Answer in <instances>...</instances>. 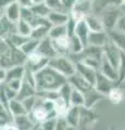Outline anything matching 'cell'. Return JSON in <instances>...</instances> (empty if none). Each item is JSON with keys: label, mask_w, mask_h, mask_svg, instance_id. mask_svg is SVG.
I'll return each instance as SVG.
<instances>
[{"label": "cell", "mask_w": 125, "mask_h": 130, "mask_svg": "<svg viewBox=\"0 0 125 130\" xmlns=\"http://www.w3.org/2000/svg\"><path fill=\"white\" fill-rule=\"evenodd\" d=\"M35 78L37 91H59L60 88L67 83L66 77L61 75L49 65L36 73Z\"/></svg>", "instance_id": "obj_1"}, {"label": "cell", "mask_w": 125, "mask_h": 130, "mask_svg": "<svg viewBox=\"0 0 125 130\" xmlns=\"http://www.w3.org/2000/svg\"><path fill=\"white\" fill-rule=\"evenodd\" d=\"M49 66L59 72L64 77H66L67 79L76 74L75 63L70 59L68 55H58L57 58L49 61Z\"/></svg>", "instance_id": "obj_2"}, {"label": "cell", "mask_w": 125, "mask_h": 130, "mask_svg": "<svg viewBox=\"0 0 125 130\" xmlns=\"http://www.w3.org/2000/svg\"><path fill=\"white\" fill-rule=\"evenodd\" d=\"M49 61L47 58L43 56L41 54H39L37 51L32 53L30 55H27L26 62H25V67L27 71H30L32 73H36L40 72L41 70H44L46 66L49 65Z\"/></svg>", "instance_id": "obj_3"}, {"label": "cell", "mask_w": 125, "mask_h": 130, "mask_svg": "<svg viewBox=\"0 0 125 130\" xmlns=\"http://www.w3.org/2000/svg\"><path fill=\"white\" fill-rule=\"evenodd\" d=\"M122 15H123L122 10L119 7H110L108 10H106V12L102 15V22L106 30L110 31L115 29L116 24H118L119 20L121 19Z\"/></svg>", "instance_id": "obj_4"}, {"label": "cell", "mask_w": 125, "mask_h": 130, "mask_svg": "<svg viewBox=\"0 0 125 130\" xmlns=\"http://www.w3.org/2000/svg\"><path fill=\"white\" fill-rule=\"evenodd\" d=\"M103 55L109 62H110L115 68H118L121 63V55H122V51L120 48L110 39L109 42L103 47Z\"/></svg>", "instance_id": "obj_5"}, {"label": "cell", "mask_w": 125, "mask_h": 130, "mask_svg": "<svg viewBox=\"0 0 125 130\" xmlns=\"http://www.w3.org/2000/svg\"><path fill=\"white\" fill-rule=\"evenodd\" d=\"M116 86V83H114L113 80L109 79L108 77H106L103 74H101L100 72H98L95 84V90L97 92H99L100 94H102L104 96H108V94L110 93V91Z\"/></svg>", "instance_id": "obj_6"}, {"label": "cell", "mask_w": 125, "mask_h": 130, "mask_svg": "<svg viewBox=\"0 0 125 130\" xmlns=\"http://www.w3.org/2000/svg\"><path fill=\"white\" fill-rule=\"evenodd\" d=\"M92 0H76L73 9L71 11V14L75 16L77 20L85 19L87 15H89V11L91 9Z\"/></svg>", "instance_id": "obj_7"}, {"label": "cell", "mask_w": 125, "mask_h": 130, "mask_svg": "<svg viewBox=\"0 0 125 130\" xmlns=\"http://www.w3.org/2000/svg\"><path fill=\"white\" fill-rule=\"evenodd\" d=\"M37 52L43 56L47 58L48 60H52L58 56V53L53 46V41H52V39L50 37H47L45 39L40 40L39 46L37 48Z\"/></svg>", "instance_id": "obj_8"}, {"label": "cell", "mask_w": 125, "mask_h": 130, "mask_svg": "<svg viewBox=\"0 0 125 130\" xmlns=\"http://www.w3.org/2000/svg\"><path fill=\"white\" fill-rule=\"evenodd\" d=\"M75 66H76V73L82 76L84 79H86L89 84H91L92 86H95L97 75H98L99 71H96L94 68L89 67L88 65L84 64L83 62H76Z\"/></svg>", "instance_id": "obj_9"}, {"label": "cell", "mask_w": 125, "mask_h": 130, "mask_svg": "<svg viewBox=\"0 0 125 130\" xmlns=\"http://www.w3.org/2000/svg\"><path fill=\"white\" fill-rule=\"evenodd\" d=\"M30 115L32 116V118L35 121L36 124H41L44 121H46L47 119L52 118V117H58L54 113H50L48 112L47 109L41 105V103L39 102V100H37V104H36V107L33 109Z\"/></svg>", "instance_id": "obj_10"}, {"label": "cell", "mask_w": 125, "mask_h": 130, "mask_svg": "<svg viewBox=\"0 0 125 130\" xmlns=\"http://www.w3.org/2000/svg\"><path fill=\"white\" fill-rule=\"evenodd\" d=\"M67 81L72 85V87L74 89H77L78 91L83 92L84 94H86L89 91H91L92 89H94V86H92L91 84H89L86 79H84L82 76L78 75L77 73H76L75 75H73L72 77L67 79Z\"/></svg>", "instance_id": "obj_11"}, {"label": "cell", "mask_w": 125, "mask_h": 130, "mask_svg": "<svg viewBox=\"0 0 125 130\" xmlns=\"http://www.w3.org/2000/svg\"><path fill=\"white\" fill-rule=\"evenodd\" d=\"M109 40H110V37H109V32L107 30H104V31H90L89 37H88V44L103 48L109 42Z\"/></svg>", "instance_id": "obj_12"}, {"label": "cell", "mask_w": 125, "mask_h": 130, "mask_svg": "<svg viewBox=\"0 0 125 130\" xmlns=\"http://www.w3.org/2000/svg\"><path fill=\"white\" fill-rule=\"evenodd\" d=\"M99 72L101 73V74H103L106 77H108L109 79L113 80L114 83L118 84V81H119V71H118V68H115L113 65L109 62V61L104 58V55H103V58L101 60V65H100Z\"/></svg>", "instance_id": "obj_13"}, {"label": "cell", "mask_w": 125, "mask_h": 130, "mask_svg": "<svg viewBox=\"0 0 125 130\" xmlns=\"http://www.w3.org/2000/svg\"><path fill=\"white\" fill-rule=\"evenodd\" d=\"M13 123L19 130H32L37 124L35 123L30 114L13 117Z\"/></svg>", "instance_id": "obj_14"}, {"label": "cell", "mask_w": 125, "mask_h": 130, "mask_svg": "<svg viewBox=\"0 0 125 130\" xmlns=\"http://www.w3.org/2000/svg\"><path fill=\"white\" fill-rule=\"evenodd\" d=\"M21 11H22V8L20 7V5L14 1L13 3H11L10 6H8L5 10H3V14L7 19H9L10 21L17 23L21 20Z\"/></svg>", "instance_id": "obj_15"}, {"label": "cell", "mask_w": 125, "mask_h": 130, "mask_svg": "<svg viewBox=\"0 0 125 130\" xmlns=\"http://www.w3.org/2000/svg\"><path fill=\"white\" fill-rule=\"evenodd\" d=\"M47 19L49 20V22L51 23L52 26L66 25L68 20H70V13L60 12V11H51Z\"/></svg>", "instance_id": "obj_16"}, {"label": "cell", "mask_w": 125, "mask_h": 130, "mask_svg": "<svg viewBox=\"0 0 125 130\" xmlns=\"http://www.w3.org/2000/svg\"><path fill=\"white\" fill-rule=\"evenodd\" d=\"M53 46L58 55H70V38L68 36L53 39Z\"/></svg>", "instance_id": "obj_17"}, {"label": "cell", "mask_w": 125, "mask_h": 130, "mask_svg": "<svg viewBox=\"0 0 125 130\" xmlns=\"http://www.w3.org/2000/svg\"><path fill=\"white\" fill-rule=\"evenodd\" d=\"M90 30L88 28L87 24L85 22V20H79L77 25H76L75 28V35L80 39V41L84 43V46L87 47L88 46V37H89Z\"/></svg>", "instance_id": "obj_18"}, {"label": "cell", "mask_w": 125, "mask_h": 130, "mask_svg": "<svg viewBox=\"0 0 125 130\" xmlns=\"http://www.w3.org/2000/svg\"><path fill=\"white\" fill-rule=\"evenodd\" d=\"M80 108L79 106H70L66 115L64 116V118L66 119L67 124L72 126V127H76L80 123Z\"/></svg>", "instance_id": "obj_19"}, {"label": "cell", "mask_w": 125, "mask_h": 130, "mask_svg": "<svg viewBox=\"0 0 125 130\" xmlns=\"http://www.w3.org/2000/svg\"><path fill=\"white\" fill-rule=\"evenodd\" d=\"M17 32V23L10 21L5 15H1V39Z\"/></svg>", "instance_id": "obj_20"}, {"label": "cell", "mask_w": 125, "mask_h": 130, "mask_svg": "<svg viewBox=\"0 0 125 130\" xmlns=\"http://www.w3.org/2000/svg\"><path fill=\"white\" fill-rule=\"evenodd\" d=\"M25 73H26L25 65H19V66L11 67L10 70L7 71V78L5 83H7L9 80H13V79H24Z\"/></svg>", "instance_id": "obj_21"}, {"label": "cell", "mask_w": 125, "mask_h": 130, "mask_svg": "<svg viewBox=\"0 0 125 130\" xmlns=\"http://www.w3.org/2000/svg\"><path fill=\"white\" fill-rule=\"evenodd\" d=\"M84 20H85V22H86L90 31H104L106 30L102 20H100V19L96 18L94 15H90V14L87 15Z\"/></svg>", "instance_id": "obj_22"}, {"label": "cell", "mask_w": 125, "mask_h": 130, "mask_svg": "<svg viewBox=\"0 0 125 130\" xmlns=\"http://www.w3.org/2000/svg\"><path fill=\"white\" fill-rule=\"evenodd\" d=\"M108 32H109V37H110V39L120 48L121 51L125 53V32L119 31L116 29L110 30Z\"/></svg>", "instance_id": "obj_23"}, {"label": "cell", "mask_w": 125, "mask_h": 130, "mask_svg": "<svg viewBox=\"0 0 125 130\" xmlns=\"http://www.w3.org/2000/svg\"><path fill=\"white\" fill-rule=\"evenodd\" d=\"M8 108H9V111H10V113L12 114L13 117L27 114L26 109H25V107H24V105L22 103V101H20L18 99L11 100L9 102V104H8Z\"/></svg>", "instance_id": "obj_24"}, {"label": "cell", "mask_w": 125, "mask_h": 130, "mask_svg": "<svg viewBox=\"0 0 125 130\" xmlns=\"http://www.w3.org/2000/svg\"><path fill=\"white\" fill-rule=\"evenodd\" d=\"M36 93H37V89L34 88L33 86H31V85L29 83H26L25 80H23L22 88L20 89V91L18 92L17 99L20 100V101H23V100H25L26 98L36 95Z\"/></svg>", "instance_id": "obj_25"}, {"label": "cell", "mask_w": 125, "mask_h": 130, "mask_svg": "<svg viewBox=\"0 0 125 130\" xmlns=\"http://www.w3.org/2000/svg\"><path fill=\"white\" fill-rule=\"evenodd\" d=\"M68 38H70V55L80 54L85 49L84 43L80 41V39L75 34Z\"/></svg>", "instance_id": "obj_26"}, {"label": "cell", "mask_w": 125, "mask_h": 130, "mask_svg": "<svg viewBox=\"0 0 125 130\" xmlns=\"http://www.w3.org/2000/svg\"><path fill=\"white\" fill-rule=\"evenodd\" d=\"M30 38L31 37H25V36H22V35L18 34V32H15V34L10 35L9 37L2 38V39H6L7 41L11 44V46H13V47L18 48V49H21L24 44L29 41Z\"/></svg>", "instance_id": "obj_27"}, {"label": "cell", "mask_w": 125, "mask_h": 130, "mask_svg": "<svg viewBox=\"0 0 125 130\" xmlns=\"http://www.w3.org/2000/svg\"><path fill=\"white\" fill-rule=\"evenodd\" d=\"M70 106H71L70 103H67L65 100L62 99V98H58V99L54 101V112L57 114L58 117L65 116Z\"/></svg>", "instance_id": "obj_28"}, {"label": "cell", "mask_w": 125, "mask_h": 130, "mask_svg": "<svg viewBox=\"0 0 125 130\" xmlns=\"http://www.w3.org/2000/svg\"><path fill=\"white\" fill-rule=\"evenodd\" d=\"M86 103V99H85V94L83 92L78 91L77 89L73 88V91H72L71 94V99H70V104L72 106H85Z\"/></svg>", "instance_id": "obj_29"}, {"label": "cell", "mask_w": 125, "mask_h": 130, "mask_svg": "<svg viewBox=\"0 0 125 130\" xmlns=\"http://www.w3.org/2000/svg\"><path fill=\"white\" fill-rule=\"evenodd\" d=\"M50 26H37L34 27L31 34V38L36 39V40H43L47 37H49V31H50Z\"/></svg>", "instance_id": "obj_30"}, {"label": "cell", "mask_w": 125, "mask_h": 130, "mask_svg": "<svg viewBox=\"0 0 125 130\" xmlns=\"http://www.w3.org/2000/svg\"><path fill=\"white\" fill-rule=\"evenodd\" d=\"M124 94H125V92L119 86H115L108 94V99L112 104H120L124 99Z\"/></svg>", "instance_id": "obj_31"}, {"label": "cell", "mask_w": 125, "mask_h": 130, "mask_svg": "<svg viewBox=\"0 0 125 130\" xmlns=\"http://www.w3.org/2000/svg\"><path fill=\"white\" fill-rule=\"evenodd\" d=\"M102 96H104V95L100 94L99 92H97V91L95 90V88H94L91 91H89L88 93H86V94H85V99H86L85 107H87V108H91L97 102H98L100 99H101Z\"/></svg>", "instance_id": "obj_32"}, {"label": "cell", "mask_w": 125, "mask_h": 130, "mask_svg": "<svg viewBox=\"0 0 125 130\" xmlns=\"http://www.w3.org/2000/svg\"><path fill=\"white\" fill-rule=\"evenodd\" d=\"M32 30L33 27L31 26V24L29 22L24 21V20H20L19 22H17V32L25 37H31Z\"/></svg>", "instance_id": "obj_33"}, {"label": "cell", "mask_w": 125, "mask_h": 130, "mask_svg": "<svg viewBox=\"0 0 125 130\" xmlns=\"http://www.w3.org/2000/svg\"><path fill=\"white\" fill-rule=\"evenodd\" d=\"M67 36V28L66 25H59V26H52L49 31V37L53 39H58L61 37Z\"/></svg>", "instance_id": "obj_34"}, {"label": "cell", "mask_w": 125, "mask_h": 130, "mask_svg": "<svg viewBox=\"0 0 125 130\" xmlns=\"http://www.w3.org/2000/svg\"><path fill=\"white\" fill-rule=\"evenodd\" d=\"M31 9L36 16H40V18H48V15H49L50 12H51V10L48 8V6L46 5V3L34 5Z\"/></svg>", "instance_id": "obj_35"}, {"label": "cell", "mask_w": 125, "mask_h": 130, "mask_svg": "<svg viewBox=\"0 0 125 130\" xmlns=\"http://www.w3.org/2000/svg\"><path fill=\"white\" fill-rule=\"evenodd\" d=\"M38 46H39V40L30 38L29 41H27V42L21 48V50H22L26 55H30V54H32V53H34V52L37 51Z\"/></svg>", "instance_id": "obj_36"}, {"label": "cell", "mask_w": 125, "mask_h": 130, "mask_svg": "<svg viewBox=\"0 0 125 130\" xmlns=\"http://www.w3.org/2000/svg\"><path fill=\"white\" fill-rule=\"evenodd\" d=\"M72 91H73V87H72V85L67 81L65 85H63V86L60 88V90H59L58 92H59L60 98H62L63 100H65L67 103H70V99H71ZM70 105H71V104H70Z\"/></svg>", "instance_id": "obj_37"}, {"label": "cell", "mask_w": 125, "mask_h": 130, "mask_svg": "<svg viewBox=\"0 0 125 130\" xmlns=\"http://www.w3.org/2000/svg\"><path fill=\"white\" fill-rule=\"evenodd\" d=\"M37 100H38L37 95H33V96L26 98L25 100L22 101V103L24 105V107H25L27 114H31L33 112V109L36 107V104H37Z\"/></svg>", "instance_id": "obj_38"}, {"label": "cell", "mask_w": 125, "mask_h": 130, "mask_svg": "<svg viewBox=\"0 0 125 130\" xmlns=\"http://www.w3.org/2000/svg\"><path fill=\"white\" fill-rule=\"evenodd\" d=\"M45 3L51 11H60V12H66L62 5L61 0H45ZM67 13V12H66Z\"/></svg>", "instance_id": "obj_39"}, {"label": "cell", "mask_w": 125, "mask_h": 130, "mask_svg": "<svg viewBox=\"0 0 125 130\" xmlns=\"http://www.w3.org/2000/svg\"><path fill=\"white\" fill-rule=\"evenodd\" d=\"M57 121H58V117H52V118L47 119L46 121H44V123L39 124V125L43 130H55Z\"/></svg>", "instance_id": "obj_40"}, {"label": "cell", "mask_w": 125, "mask_h": 130, "mask_svg": "<svg viewBox=\"0 0 125 130\" xmlns=\"http://www.w3.org/2000/svg\"><path fill=\"white\" fill-rule=\"evenodd\" d=\"M80 62H83L84 64L88 65L89 67L94 68V70H96V71H99L100 70V65H101V61L92 59V58H83V60L80 61Z\"/></svg>", "instance_id": "obj_41"}, {"label": "cell", "mask_w": 125, "mask_h": 130, "mask_svg": "<svg viewBox=\"0 0 125 130\" xmlns=\"http://www.w3.org/2000/svg\"><path fill=\"white\" fill-rule=\"evenodd\" d=\"M123 80H125V53L124 52H122V55H121V63L119 66V81L116 85L122 83Z\"/></svg>", "instance_id": "obj_42"}, {"label": "cell", "mask_w": 125, "mask_h": 130, "mask_svg": "<svg viewBox=\"0 0 125 130\" xmlns=\"http://www.w3.org/2000/svg\"><path fill=\"white\" fill-rule=\"evenodd\" d=\"M35 18V14L33 13L31 8H22L21 11V20H24V21L31 23L33 21V19Z\"/></svg>", "instance_id": "obj_43"}, {"label": "cell", "mask_w": 125, "mask_h": 130, "mask_svg": "<svg viewBox=\"0 0 125 130\" xmlns=\"http://www.w3.org/2000/svg\"><path fill=\"white\" fill-rule=\"evenodd\" d=\"M3 84H6L8 87L12 89V90L19 92L20 89L22 88L23 79H13V80H9V81H7V83H3Z\"/></svg>", "instance_id": "obj_44"}, {"label": "cell", "mask_w": 125, "mask_h": 130, "mask_svg": "<svg viewBox=\"0 0 125 130\" xmlns=\"http://www.w3.org/2000/svg\"><path fill=\"white\" fill-rule=\"evenodd\" d=\"M67 121L64 117H58V121H57V127H55V130H65L68 127Z\"/></svg>", "instance_id": "obj_45"}, {"label": "cell", "mask_w": 125, "mask_h": 130, "mask_svg": "<svg viewBox=\"0 0 125 130\" xmlns=\"http://www.w3.org/2000/svg\"><path fill=\"white\" fill-rule=\"evenodd\" d=\"M61 1H62V5L64 7V9H65V11L67 12V13H71V11H72V9H73L76 0H61Z\"/></svg>", "instance_id": "obj_46"}, {"label": "cell", "mask_w": 125, "mask_h": 130, "mask_svg": "<svg viewBox=\"0 0 125 130\" xmlns=\"http://www.w3.org/2000/svg\"><path fill=\"white\" fill-rule=\"evenodd\" d=\"M116 30L119 31H123L125 32V13L121 16V19L119 20L118 24H116V27H115Z\"/></svg>", "instance_id": "obj_47"}, {"label": "cell", "mask_w": 125, "mask_h": 130, "mask_svg": "<svg viewBox=\"0 0 125 130\" xmlns=\"http://www.w3.org/2000/svg\"><path fill=\"white\" fill-rule=\"evenodd\" d=\"M21 8H32L34 6L33 0H15Z\"/></svg>", "instance_id": "obj_48"}, {"label": "cell", "mask_w": 125, "mask_h": 130, "mask_svg": "<svg viewBox=\"0 0 125 130\" xmlns=\"http://www.w3.org/2000/svg\"><path fill=\"white\" fill-rule=\"evenodd\" d=\"M1 130H19L17 128V126L14 125V123L12 121V123H9L5 126H1Z\"/></svg>", "instance_id": "obj_49"}, {"label": "cell", "mask_w": 125, "mask_h": 130, "mask_svg": "<svg viewBox=\"0 0 125 130\" xmlns=\"http://www.w3.org/2000/svg\"><path fill=\"white\" fill-rule=\"evenodd\" d=\"M15 0H0V5H1V9L5 10L8 6H10L11 3H13Z\"/></svg>", "instance_id": "obj_50"}, {"label": "cell", "mask_w": 125, "mask_h": 130, "mask_svg": "<svg viewBox=\"0 0 125 130\" xmlns=\"http://www.w3.org/2000/svg\"><path fill=\"white\" fill-rule=\"evenodd\" d=\"M116 86H119V87H120V88L122 89V90L125 92V80H123L122 83H120L119 85H116Z\"/></svg>", "instance_id": "obj_51"}, {"label": "cell", "mask_w": 125, "mask_h": 130, "mask_svg": "<svg viewBox=\"0 0 125 130\" xmlns=\"http://www.w3.org/2000/svg\"><path fill=\"white\" fill-rule=\"evenodd\" d=\"M34 5H39V3H45V0H33Z\"/></svg>", "instance_id": "obj_52"}, {"label": "cell", "mask_w": 125, "mask_h": 130, "mask_svg": "<svg viewBox=\"0 0 125 130\" xmlns=\"http://www.w3.org/2000/svg\"><path fill=\"white\" fill-rule=\"evenodd\" d=\"M75 128H76V127H72V126H68V127H67L65 130H76Z\"/></svg>", "instance_id": "obj_53"}, {"label": "cell", "mask_w": 125, "mask_h": 130, "mask_svg": "<svg viewBox=\"0 0 125 130\" xmlns=\"http://www.w3.org/2000/svg\"><path fill=\"white\" fill-rule=\"evenodd\" d=\"M120 2H121V5L125 7V0H120Z\"/></svg>", "instance_id": "obj_54"}, {"label": "cell", "mask_w": 125, "mask_h": 130, "mask_svg": "<svg viewBox=\"0 0 125 130\" xmlns=\"http://www.w3.org/2000/svg\"><path fill=\"white\" fill-rule=\"evenodd\" d=\"M110 130H112V129H110Z\"/></svg>", "instance_id": "obj_55"}]
</instances>
